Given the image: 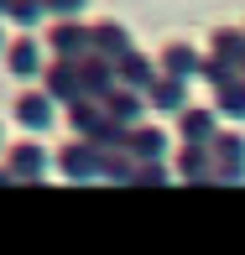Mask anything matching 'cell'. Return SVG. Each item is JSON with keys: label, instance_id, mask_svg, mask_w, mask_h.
Here are the masks:
<instances>
[{"label": "cell", "instance_id": "6da1fadb", "mask_svg": "<svg viewBox=\"0 0 245 255\" xmlns=\"http://www.w3.org/2000/svg\"><path fill=\"white\" fill-rule=\"evenodd\" d=\"M42 47H47L52 57H63V63H78V57L94 52V31H89L84 21H47Z\"/></svg>", "mask_w": 245, "mask_h": 255}, {"label": "cell", "instance_id": "7a4b0ae2", "mask_svg": "<svg viewBox=\"0 0 245 255\" xmlns=\"http://www.w3.org/2000/svg\"><path fill=\"white\" fill-rule=\"evenodd\" d=\"M57 172H63L68 182H89V177H104V146L94 141H68L63 151H57Z\"/></svg>", "mask_w": 245, "mask_h": 255}, {"label": "cell", "instance_id": "3957f363", "mask_svg": "<svg viewBox=\"0 0 245 255\" xmlns=\"http://www.w3.org/2000/svg\"><path fill=\"white\" fill-rule=\"evenodd\" d=\"M47 151L37 146V135H26V141H16V146H5V172L10 177H21V182H42L47 177Z\"/></svg>", "mask_w": 245, "mask_h": 255}, {"label": "cell", "instance_id": "277c9868", "mask_svg": "<svg viewBox=\"0 0 245 255\" xmlns=\"http://www.w3.org/2000/svg\"><path fill=\"white\" fill-rule=\"evenodd\" d=\"M42 94H47L52 104H78V99H84L78 63H63V57H52V63L42 68Z\"/></svg>", "mask_w": 245, "mask_h": 255}, {"label": "cell", "instance_id": "5b68a950", "mask_svg": "<svg viewBox=\"0 0 245 255\" xmlns=\"http://www.w3.org/2000/svg\"><path fill=\"white\" fill-rule=\"evenodd\" d=\"M178 135H183V146H214V135H219L214 104H188L178 115Z\"/></svg>", "mask_w": 245, "mask_h": 255}, {"label": "cell", "instance_id": "8992f818", "mask_svg": "<svg viewBox=\"0 0 245 255\" xmlns=\"http://www.w3.org/2000/svg\"><path fill=\"white\" fill-rule=\"evenodd\" d=\"M209 151H214V177H225V182H240L245 177V135L219 130Z\"/></svg>", "mask_w": 245, "mask_h": 255}, {"label": "cell", "instance_id": "52a82bcc", "mask_svg": "<svg viewBox=\"0 0 245 255\" xmlns=\"http://www.w3.org/2000/svg\"><path fill=\"white\" fill-rule=\"evenodd\" d=\"M42 52H47V47H42L31 31H21V37H10V47H5V68L16 78H42V68H47Z\"/></svg>", "mask_w": 245, "mask_h": 255}, {"label": "cell", "instance_id": "ba28073f", "mask_svg": "<svg viewBox=\"0 0 245 255\" xmlns=\"http://www.w3.org/2000/svg\"><path fill=\"white\" fill-rule=\"evenodd\" d=\"M146 110L183 115V110H188V84H183V78H167V73L157 68V78L146 84Z\"/></svg>", "mask_w": 245, "mask_h": 255}, {"label": "cell", "instance_id": "9c48e42d", "mask_svg": "<svg viewBox=\"0 0 245 255\" xmlns=\"http://www.w3.org/2000/svg\"><path fill=\"white\" fill-rule=\"evenodd\" d=\"M99 104H104V115H110L120 130H136V125H141V115H146V94H136V89H120V84H115Z\"/></svg>", "mask_w": 245, "mask_h": 255}, {"label": "cell", "instance_id": "30bf717a", "mask_svg": "<svg viewBox=\"0 0 245 255\" xmlns=\"http://www.w3.org/2000/svg\"><path fill=\"white\" fill-rule=\"evenodd\" d=\"M16 120H21L26 135H42L52 125V99L42 94V89H21V94H16Z\"/></svg>", "mask_w": 245, "mask_h": 255}, {"label": "cell", "instance_id": "8fae6325", "mask_svg": "<svg viewBox=\"0 0 245 255\" xmlns=\"http://www.w3.org/2000/svg\"><path fill=\"white\" fill-rule=\"evenodd\" d=\"M167 130H157V125H136V130H125V151L136 156V167H146V161H162L167 156Z\"/></svg>", "mask_w": 245, "mask_h": 255}, {"label": "cell", "instance_id": "7c38bea8", "mask_svg": "<svg viewBox=\"0 0 245 255\" xmlns=\"http://www.w3.org/2000/svg\"><path fill=\"white\" fill-rule=\"evenodd\" d=\"M151 78H157V63H151L146 52H136V47L125 52L120 63H115V84H120V89H136V94H146Z\"/></svg>", "mask_w": 245, "mask_h": 255}, {"label": "cell", "instance_id": "4fadbf2b", "mask_svg": "<svg viewBox=\"0 0 245 255\" xmlns=\"http://www.w3.org/2000/svg\"><path fill=\"white\" fill-rule=\"evenodd\" d=\"M157 63H162V73H167V78H183V84H188L198 68H204V52H198V47H188V42H167Z\"/></svg>", "mask_w": 245, "mask_h": 255}, {"label": "cell", "instance_id": "5bb4252c", "mask_svg": "<svg viewBox=\"0 0 245 255\" xmlns=\"http://www.w3.org/2000/svg\"><path fill=\"white\" fill-rule=\"evenodd\" d=\"M78 84H84V99H104L115 89V63H104V57H78Z\"/></svg>", "mask_w": 245, "mask_h": 255}, {"label": "cell", "instance_id": "9a60e30c", "mask_svg": "<svg viewBox=\"0 0 245 255\" xmlns=\"http://www.w3.org/2000/svg\"><path fill=\"white\" fill-rule=\"evenodd\" d=\"M89 31H94V57H104V63H120L131 52V31L120 21H94Z\"/></svg>", "mask_w": 245, "mask_h": 255}, {"label": "cell", "instance_id": "2e32d148", "mask_svg": "<svg viewBox=\"0 0 245 255\" xmlns=\"http://www.w3.org/2000/svg\"><path fill=\"white\" fill-rule=\"evenodd\" d=\"M209 57H219V63H230L240 73V68H245V26H214V37H209Z\"/></svg>", "mask_w": 245, "mask_h": 255}, {"label": "cell", "instance_id": "e0dca14e", "mask_svg": "<svg viewBox=\"0 0 245 255\" xmlns=\"http://www.w3.org/2000/svg\"><path fill=\"white\" fill-rule=\"evenodd\" d=\"M172 172H178V177H188V182L214 177V151H209V146H183L178 161H172Z\"/></svg>", "mask_w": 245, "mask_h": 255}, {"label": "cell", "instance_id": "ac0fdd59", "mask_svg": "<svg viewBox=\"0 0 245 255\" xmlns=\"http://www.w3.org/2000/svg\"><path fill=\"white\" fill-rule=\"evenodd\" d=\"M214 115H230V120H245V78L235 73L225 89H214Z\"/></svg>", "mask_w": 245, "mask_h": 255}, {"label": "cell", "instance_id": "d6986e66", "mask_svg": "<svg viewBox=\"0 0 245 255\" xmlns=\"http://www.w3.org/2000/svg\"><path fill=\"white\" fill-rule=\"evenodd\" d=\"M5 21L21 26V31H37V21H47V10H42V0H10Z\"/></svg>", "mask_w": 245, "mask_h": 255}, {"label": "cell", "instance_id": "ffe728a7", "mask_svg": "<svg viewBox=\"0 0 245 255\" xmlns=\"http://www.w3.org/2000/svg\"><path fill=\"white\" fill-rule=\"evenodd\" d=\"M104 177H120V182H136V156L125 146H104Z\"/></svg>", "mask_w": 245, "mask_h": 255}, {"label": "cell", "instance_id": "44dd1931", "mask_svg": "<svg viewBox=\"0 0 245 255\" xmlns=\"http://www.w3.org/2000/svg\"><path fill=\"white\" fill-rule=\"evenodd\" d=\"M198 78H209L214 89H225L230 78H235V68H230V63H219V57H204V68H198Z\"/></svg>", "mask_w": 245, "mask_h": 255}, {"label": "cell", "instance_id": "7402d4cb", "mask_svg": "<svg viewBox=\"0 0 245 255\" xmlns=\"http://www.w3.org/2000/svg\"><path fill=\"white\" fill-rule=\"evenodd\" d=\"M42 10H47V21H78L84 0H42Z\"/></svg>", "mask_w": 245, "mask_h": 255}, {"label": "cell", "instance_id": "603a6c76", "mask_svg": "<svg viewBox=\"0 0 245 255\" xmlns=\"http://www.w3.org/2000/svg\"><path fill=\"white\" fill-rule=\"evenodd\" d=\"M167 177H172L167 161H146V167H136V182H146V188H151V182H167Z\"/></svg>", "mask_w": 245, "mask_h": 255}, {"label": "cell", "instance_id": "cb8c5ba5", "mask_svg": "<svg viewBox=\"0 0 245 255\" xmlns=\"http://www.w3.org/2000/svg\"><path fill=\"white\" fill-rule=\"evenodd\" d=\"M5 182H16V177H10V172H5V161H0V188H5Z\"/></svg>", "mask_w": 245, "mask_h": 255}, {"label": "cell", "instance_id": "d4e9b609", "mask_svg": "<svg viewBox=\"0 0 245 255\" xmlns=\"http://www.w3.org/2000/svg\"><path fill=\"white\" fill-rule=\"evenodd\" d=\"M5 47H10V37H5V26H0V57H5Z\"/></svg>", "mask_w": 245, "mask_h": 255}, {"label": "cell", "instance_id": "484cf974", "mask_svg": "<svg viewBox=\"0 0 245 255\" xmlns=\"http://www.w3.org/2000/svg\"><path fill=\"white\" fill-rule=\"evenodd\" d=\"M5 10H10V0H0V21H5Z\"/></svg>", "mask_w": 245, "mask_h": 255}, {"label": "cell", "instance_id": "4316f807", "mask_svg": "<svg viewBox=\"0 0 245 255\" xmlns=\"http://www.w3.org/2000/svg\"><path fill=\"white\" fill-rule=\"evenodd\" d=\"M0 151H5V130H0Z\"/></svg>", "mask_w": 245, "mask_h": 255}, {"label": "cell", "instance_id": "83f0119b", "mask_svg": "<svg viewBox=\"0 0 245 255\" xmlns=\"http://www.w3.org/2000/svg\"><path fill=\"white\" fill-rule=\"evenodd\" d=\"M240 78H245V68H240Z\"/></svg>", "mask_w": 245, "mask_h": 255}]
</instances>
